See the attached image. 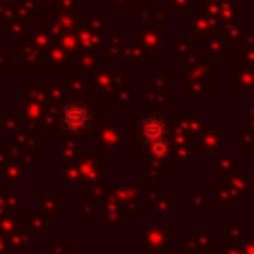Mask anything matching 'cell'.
<instances>
[{
  "label": "cell",
  "mask_w": 254,
  "mask_h": 254,
  "mask_svg": "<svg viewBox=\"0 0 254 254\" xmlns=\"http://www.w3.org/2000/svg\"><path fill=\"white\" fill-rule=\"evenodd\" d=\"M92 123V114L83 103H67L61 110V125L71 134H80Z\"/></svg>",
  "instance_id": "obj_2"
},
{
  "label": "cell",
  "mask_w": 254,
  "mask_h": 254,
  "mask_svg": "<svg viewBox=\"0 0 254 254\" xmlns=\"http://www.w3.org/2000/svg\"><path fill=\"white\" fill-rule=\"evenodd\" d=\"M140 138L152 149L154 156H167L170 149V136H167V123L161 116H149L140 123Z\"/></svg>",
  "instance_id": "obj_1"
}]
</instances>
